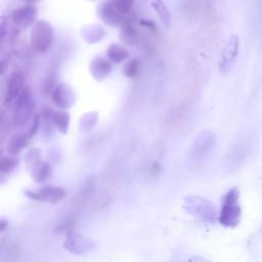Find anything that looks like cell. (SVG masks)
I'll list each match as a JSON object with an SVG mask.
<instances>
[{
    "label": "cell",
    "mask_w": 262,
    "mask_h": 262,
    "mask_svg": "<svg viewBox=\"0 0 262 262\" xmlns=\"http://www.w3.org/2000/svg\"><path fill=\"white\" fill-rule=\"evenodd\" d=\"M40 123H41V116L35 114V116L33 117L30 128L28 130V136L30 139L34 138L36 136V134L38 133L39 127H40Z\"/></svg>",
    "instance_id": "d4e9b609"
},
{
    "label": "cell",
    "mask_w": 262,
    "mask_h": 262,
    "mask_svg": "<svg viewBox=\"0 0 262 262\" xmlns=\"http://www.w3.org/2000/svg\"><path fill=\"white\" fill-rule=\"evenodd\" d=\"M14 103L15 108L13 112V122L15 125L23 127L35 116L34 112L36 102L30 87L25 86Z\"/></svg>",
    "instance_id": "6da1fadb"
},
{
    "label": "cell",
    "mask_w": 262,
    "mask_h": 262,
    "mask_svg": "<svg viewBox=\"0 0 262 262\" xmlns=\"http://www.w3.org/2000/svg\"><path fill=\"white\" fill-rule=\"evenodd\" d=\"M62 246L66 250H68L69 252L76 255L91 252L95 248V244L91 239L78 233L68 234Z\"/></svg>",
    "instance_id": "ba28073f"
},
{
    "label": "cell",
    "mask_w": 262,
    "mask_h": 262,
    "mask_svg": "<svg viewBox=\"0 0 262 262\" xmlns=\"http://www.w3.org/2000/svg\"><path fill=\"white\" fill-rule=\"evenodd\" d=\"M29 143L30 138L28 134H16L10 138L7 145V151L10 155L17 156L29 146Z\"/></svg>",
    "instance_id": "9a60e30c"
},
{
    "label": "cell",
    "mask_w": 262,
    "mask_h": 262,
    "mask_svg": "<svg viewBox=\"0 0 262 262\" xmlns=\"http://www.w3.org/2000/svg\"><path fill=\"white\" fill-rule=\"evenodd\" d=\"M18 164L19 160L13 155L3 157L0 160V171L3 173H11L18 166Z\"/></svg>",
    "instance_id": "603a6c76"
},
{
    "label": "cell",
    "mask_w": 262,
    "mask_h": 262,
    "mask_svg": "<svg viewBox=\"0 0 262 262\" xmlns=\"http://www.w3.org/2000/svg\"><path fill=\"white\" fill-rule=\"evenodd\" d=\"M123 74L130 79L138 78L141 74V61L138 58H131L123 66Z\"/></svg>",
    "instance_id": "44dd1931"
},
{
    "label": "cell",
    "mask_w": 262,
    "mask_h": 262,
    "mask_svg": "<svg viewBox=\"0 0 262 262\" xmlns=\"http://www.w3.org/2000/svg\"><path fill=\"white\" fill-rule=\"evenodd\" d=\"M107 56L111 61L115 63H120L130 56V52L125 46L113 43L107 49Z\"/></svg>",
    "instance_id": "d6986e66"
},
{
    "label": "cell",
    "mask_w": 262,
    "mask_h": 262,
    "mask_svg": "<svg viewBox=\"0 0 262 262\" xmlns=\"http://www.w3.org/2000/svg\"><path fill=\"white\" fill-rule=\"evenodd\" d=\"M241 216L242 210L239 205V189L233 187L224 195L218 221L224 226L234 227L239 224Z\"/></svg>",
    "instance_id": "7a4b0ae2"
},
{
    "label": "cell",
    "mask_w": 262,
    "mask_h": 262,
    "mask_svg": "<svg viewBox=\"0 0 262 262\" xmlns=\"http://www.w3.org/2000/svg\"><path fill=\"white\" fill-rule=\"evenodd\" d=\"M91 2H94V0H91Z\"/></svg>",
    "instance_id": "83f0119b"
},
{
    "label": "cell",
    "mask_w": 262,
    "mask_h": 262,
    "mask_svg": "<svg viewBox=\"0 0 262 262\" xmlns=\"http://www.w3.org/2000/svg\"><path fill=\"white\" fill-rule=\"evenodd\" d=\"M114 3L121 12H123L126 15H129L135 5V0H114Z\"/></svg>",
    "instance_id": "484cf974"
},
{
    "label": "cell",
    "mask_w": 262,
    "mask_h": 262,
    "mask_svg": "<svg viewBox=\"0 0 262 262\" xmlns=\"http://www.w3.org/2000/svg\"><path fill=\"white\" fill-rule=\"evenodd\" d=\"M98 15L103 23L110 27L122 28L129 21L128 15L119 10L114 0H105L102 3L98 8Z\"/></svg>",
    "instance_id": "8992f818"
},
{
    "label": "cell",
    "mask_w": 262,
    "mask_h": 262,
    "mask_svg": "<svg viewBox=\"0 0 262 262\" xmlns=\"http://www.w3.org/2000/svg\"><path fill=\"white\" fill-rule=\"evenodd\" d=\"M120 40L126 44H136L139 41V33L135 26L128 21L120 31Z\"/></svg>",
    "instance_id": "ffe728a7"
},
{
    "label": "cell",
    "mask_w": 262,
    "mask_h": 262,
    "mask_svg": "<svg viewBox=\"0 0 262 262\" xmlns=\"http://www.w3.org/2000/svg\"><path fill=\"white\" fill-rule=\"evenodd\" d=\"M71 116L70 113L66 110H57L52 112V122L53 126L62 135H67L70 127Z\"/></svg>",
    "instance_id": "2e32d148"
},
{
    "label": "cell",
    "mask_w": 262,
    "mask_h": 262,
    "mask_svg": "<svg viewBox=\"0 0 262 262\" xmlns=\"http://www.w3.org/2000/svg\"><path fill=\"white\" fill-rule=\"evenodd\" d=\"M54 40V30L52 26L44 21H37L31 31L30 41L32 47L39 53H45L49 50Z\"/></svg>",
    "instance_id": "277c9868"
},
{
    "label": "cell",
    "mask_w": 262,
    "mask_h": 262,
    "mask_svg": "<svg viewBox=\"0 0 262 262\" xmlns=\"http://www.w3.org/2000/svg\"><path fill=\"white\" fill-rule=\"evenodd\" d=\"M40 155H41V152L38 149H33L32 151H30L28 153V155H27V163H28V165L31 168L34 167L36 164H38L41 161Z\"/></svg>",
    "instance_id": "cb8c5ba5"
},
{
    "label": "cell",
    "mask_w": 262,
    "mask_h": 262,
    "mask_svg": "<svg viewBox=\"0 0 262 262\" xmlns=\"http://www.w3.org/2000/svg\"><path fill=\"white\" fill-rule=\"evenodd\" d=\"M112 69L111 60L102 56L94 57L90 62V74L98 82L106 79L111 74Z\"/></svg>",
    "instance_id": "4fadbf2b"
},
{
    "label": "cell",
    "mask_w": 262,
    "mask_h": 262,
    "mask_svg": "<svg viewBox=\"0 0 262 262\" xmlns=\"http://www.w3.org/2000/svg\"><path fill=\"white\" fill-rule=\"evenodd\" d=\"M239 52V37L232 35L222 48L219 56L218 67L222 74H227L232 70Z\"/></svg>",
    "instance_id": "52a82bcc"
},
{
    "label": "cell",
    "mask_w": 262,
    "mask_h": 262,
    "mask_svg": "<svg viewBox=\"0 0 262 262\" xmlns=\"http://www.w3.org/2000/svg\"><path fill=\"white\" fill-rule=\"evenodd\" d=\"M33 172V177L37 183H43L51 177L52 167L49 163L40 161L38 164L31 168Z\"/></svg>",
    "instance_id": "ac0fdd59"
},
{
    "label": "cell",
    "mask_w": 262,
    "mask_h": 262,
    "mask_svg": "<svg viewBox=\"0 0 262 262\" xmlns=\"http://www.w3.org/2000/svg\"><path fill=\"white\" fill-rule=\"evenodd\" d=\"M81 36L87 43L94 44L97 42H101L105 38L106 31L102 26L92 24L85 26L81 29Z\"/></svg>",
    "instance_id": "5bb4252c"
},
{
    "label": "cell",
    "mask_w": 262,
    "mask_h": 262,
    "mask_svg": "<svg viewBox=\"0 0 262 262\" xmlns=\"http://www.w3.org/2000/svg\"><path fill=\"white\" fill-rule=\"evenodd\" d=\"M26 195L31 200L55 205L67 196V190L56 185H44L38 190H27Z\"/></svg>",
    "instance_id": "5b68a950"
},
{
    "label": "cell",
    "mask_w": 262,
    "mask_h": 262,
    "mask_svg": "<svg viewBox=\"0 0 262 262\" xmlns=\"http://www.w3.org/2000/svg\"><path fill=\"white\" fill-rule=\"evenodd\" d=\"M153 10L157 13L161 23L165 28H169L171 25V15L170 12L163 0H150Z\"/></svg>",
    "instance_id": "e0dca14e"
},
{
    "label": "cell",
    "mask_w": 262,
    "mask_h": 262,
    "mask_svg": "<svg viewBox=\"0 0 262 262\" xmlns=\"http://www.w3.org/2000/svg\"><path fill=\"white\" fill-rule=\"evenodd\" d=\"M184 211L198 218L204 222H215L217 219V211L209 200L202 198L198 195L186 196L183 201Z\"/></svg>",
    "instance_id": "3957f363"
},
{
    "label": "cell",
    "mask_w": 262,
    "mask_h": 262,
    "mask_svg": "<svg viewBox=\"0 0 262 262\" xmlns=\"http://www.w3.org/2000/svg\"><path fill=\"white\" fill-rule=\"evenodd\" d=\"M25 87V74L22 71L13 72L7 82L6 102L12 104Z\"/></svg>",
    "instance_id": "7c38bea8"
},
{
    "label": "cell",
    "mask_w": 262,
    "mask_h": 262,
    "mask_svg": "<svg viewBox=\"0 0 262 262\" xmlns=\"http://www.w3.org/2000/svg\"><path fill=\"white\" fill-rule=\"evenodd\" d=\"M37 12V8L34 5L26 4L12 13L11 20L17 29L24 30L35 23Z\"/></svg>",
    "instance_id": "9c48e42d"
},
{
    "label": "cell",
    "mask_w": 262,
    "mask_h": 262,
    "mask_svg": "<svg viewBox=\"0 0 262 262\" xmlns=\"http://www.w3.org/2000/svg\"><path fill=\"white\" fill-rule=\"evenodd\" d=\"M22 2L27 4V5H35V4L39 3V2H41V0H22Z\"/></svg>",
    "instance_id": "4316f807"
},
{
    "label": "cell",
    "mask_w": 262,
    "mask_h": 262,
    "mask_svg": "<svg viewBox=\"0 0 262 262\" xmlns=\"http://www.w3.org/2000/svg\"><path fill=\"white\" fill-rule=\"evenodd\" d=\"M97 119L98 115L96 112H89L87 114H84L80 119V130L83 131V133H88V131H90L95 126V124L97 123Z\"/></svg>",
    "instance_id": "7402d4cb"
},
{
    "label": "cell",
    "mask_w": 262,
    "mask_h": 262,
    "mask_svg": "<svg viewBox=\"0 0 262 262\" xmlns=\"http://www.w3.org/2000/svg\"><path fill=\"white\" fill-rule=\"evenodd\" d=\"M215 143V137L210 131H203L195 139L192 150H191V158L194 160H200L206 156V154L210 151Z\"/></svg>",
    "instance_id": "8fae6325"
},
{
    "label": "cell",
    "mask_w": 262,
    "mask_h": 262,
    "mask_svg": "<svg viewBox=\"0 0 262 262\" xmlns=\"http://www.w3.org/2000/svg\"><path fill=\"white\" fill-rule=\"evenodd\" d=\"M51 100L57 108L67 110L75 104L76 96L74 90L68 84L58 83L52 89Z\"/></svg>",
    "instance_id": "30bf717a"
}]
</instances>
